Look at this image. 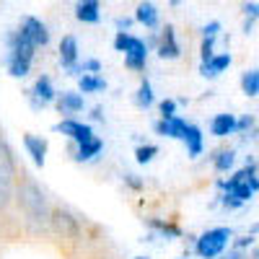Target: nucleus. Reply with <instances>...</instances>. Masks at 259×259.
<instances>
[{
    "mask_svg": "<svg viewBox=\"0 0 259 259\" xmlns=\"http://www.w3.org/2000/svg\"><path fill=\"white\" fill-rule=\"evenodd\" d=\"M16 202L18 210L24 212V218L34 226V228H50L52 226V207L45 197V192L39 189V184L26 174L24 168L18 171V179H16Z\"/></svg>",
    "mask_w": 259,
    "mask_h": 259,
    "instance_id": "1",
    "label": "nucleus"
},
{
    "mask_svg": "<svg viewBox=\"0 0 259 259\" xmlns=\"http://www.w3.org/2000/svg\"><path fill=\"white\" fill-rule=\"evenodd\" d=\"M231 241V228H212L207 233H202L197 244H194V251H197L202 259H215V256H221L223 249L228 246Z\"/></svg>",
    "mask_w": 259,
    "mask_h": 259,
    "instance_id": "2",
    "label": "nucleus"
},
{
    "mask_svg": "<svg viewBox=\"0 0 259 259\" xmlns=\"http://www.w3.org/2000/svg\"><path fill=\"white\" fill-rule=\"evenodd\" d=\"M52 228L62 236V239H70V241H75L80 236L78 221L73 218L70 212H65V210H52Z\"/></svg>",
    "mask_w": 259,
    "mask_h": 259,
    "instance_id": "3",
    "label": "nucleus"
},
{
    "mask_svg": "<svg viewBox=\"0 0 259 259\" xmlns=\"http://www.w3.org/2000/svg\"><path fill=\"white\" fill-rule=\"evenodd\" d=\"M16 179H18V166L13 158V150L6 143V138H0V182H8L16 187Z\"/></svg>",
    "mask_w": 259,
    "mask_h": 259,
    "instance_id": "4",
    "label": "nucleus"
},
{
    "mask_svg": "<svg viewBox=\"0 0 259 259\" xmlns=\"http://www.w3.org/2000/svg\"><path fill=\"white\" fill-rule=\"evenodd\" d=\"M55 130L62 133V135H68L73 143H85V140L96 138L91 124H83V122H75V119H62L60 124H55Z\"/></svg>",
    "mask_w": 259,
    "mask_h": 259,
    "instance_id": "5",
    "label": "nucleus"
},
{
    "mask_svg": "<svg viewBox=\"0 0 259 259\" xmlns=\"http://www.w3.org/2000/svg\"><path fill=\"white\" fill-rule=\"evenodd\" d=\"M50 101H57V94L52 89V80L47 75H39L34 89H31V104L36 106V109H41V106H47Z\"/></svg>",
    "mask_w": 259,
    "mask_h": 259,
    "instance_id": "6",
    "label": "nucleus"
},
{
    "mask_svg": "<svg viewBox=\"0 0 259 259\" xmlns=\"http://www.w3.org/2000/svg\"><path fill=\"white\" fill-rule=\"evenodd\" d=\"M145 60H148V45L143 39H133V45L124 52V65L133 70H145Z\"/></svg>",
    "mask_w": 259,
    "mask_h": 259,
    "instance_id": "7",
    "label": "nucleus"
},
{
    "mask_svg": "<svg viewBox=\"0 0 259 259\" xmlns=\"http://www.w3.org/2000/svg\"><path fill=\"white\" fill-rule=\"evenodd\" d=\"M158 55L163 60H177L182 55V47L177 41V34H174V26H166L161 31V41H158Z\"/></svg>",
    "mask_w": 259,
    "mask_h": 259,
    "instance_id": "8",
    "label": "nucleus"
},
{
    "mask_svg": "<svg viewBox=\"0 0 259 259\" xmlns=\"http://www.w3.org/2000/svg\"><path fill=\"white\" fill-rule=\"evenodd\" d=\"M60 65L65 70H73L78 65V41H75V36H62V41H60Z\"/></svg>",
    "mask_w": 259,
    "mask_h": 259,
    "instance_id": "9",
    "label": "nucleus"
},
{
    "mask_svg": "<svg viewBox=\"0 0 259 259\" xmlns=\"http://www.w3.org/2000/svg\"><path fill=\"white\" fill-rule=\"evenodd\" d=\"M184 127H187V122L177 114L174 117H161V122H156V133L163 135V138H179L182 140Z\"/></svg>",
    "mask_w": 259,
    "mask_h": 259,
    "instance_id": "10",
    "label": "nucleus"
},
{
    "mask_svg": "<svg viewBox=\"0 0 259 259\" xmlns=\"http://www.w3.org/2000/svg\"><path fill=\"white\" fill-rule=\"evenodd\" d=\"M99 0H78L75 3V18L80 21V24H99Z\"/></svg>",
    "mask_w": 259,
    "mask_h": 259,
    "instance_id": "11",
    "label": "nucleus"
},
{
    "mask_svg": "<svg viewBox=\"0 0 259 259\" xmlns=\"http://www.w3.org/2000/svg\"><path fill=\"white\" fill-rule=\"evenodd\" d=\"M21 26H24V29L29 31V36L36 41V47H47V45H50V31H47V26L41 24L39 18H34V16H26V18H24V24H21Z\"/></svg>",
    "mask_w": 259,
    "mask_h": 259,
    "instance_id": "12",
    "label": "nucleus"
},
{
    "mask_svg": "<svg viewBox=\"0 0 259 259\" xmlns=\"http://www.w3.org/2000/svg\"><path fill=\"white\" fill-rule=\"evenodd\" d=\"M182 140H184L187 153H189L192 158H197V156L202 153V133H200V127H197V124H189V122H187Z\"/></svg>",
    "mask_w": 259,
    "mask_h": 259,
    "instance_id": "13",
    "label": "nucleus"
},
{
    "mask_svg": "<svg viewBox=\"0 0 259 259\" xmlns=\"http://www.w3.org/2000/svg\"><path fill=\"white\" fill-rule=\"evenodd\" d=\"M24 145L29 150V156L34 158V163L45 166V161H47V140L36 138V135H24Z\"/></svg>",
    "mask_w": 259,
    "mask_h": 259,
    "instance_id": "14",
    "label": "nucleus"
},
{
    "mask_svg": "<svg viewBox=\"0 0 259 259\" xmlns=\"http://www.w3.org/2000/svg\"><path fill=\"white\" fill-rule=\"evenodd\" d=\"M83 109V96L80 94H75V91H65V94H60L57 96V112L60 114H75V112H80Z\"/></svg>",
    "mask_w": 259,
    "mask_h": 259,
    "instance_id": "15",
    "label": "nucleus"
},
{
    "mask_svg": "<svg viewBox=\"0 0 259 259\" xmlns=\"http://www.w3.org/2000/svg\"><path fill=\"white\" fill-rule=\"evenodd\" d=\"M228 65H231V55L223 52V55H215L212 60L202 62V65H200V73H202L205 78H215V75H221Z\"/></svg>",
    "mask_w": 259,
    "mask_h": 259,
    "instance_id": "16",
    "label": "nucleus"
},
{
    "mask_svg": "<svg viewBox=\"0 0 259 259\" xmlns=\"http://www.w3.org/2000/svg\"><path fill=\"white\" fill-rule=\"evenodd\" d=\"M236 117L233 114H218L212 122H210V133L215 138H226V135H233L236 133Z\"/></svg>",
    "mask_w": 259,
    "mask_h": 259,
    "instance_id": "17",
    "label": "nucleus"
},
{
    "mask_svg": "<svg viewBox=\"0 0 259 259\" xmlns=\"http://www.w3.org/2000/svg\"><path fill=\"white\" fill-rule=\"evenodd\" d=\"M135 21H140V24L148 26V29H156L158 26V8L153 3H148V0H143V3L138 6V11H135Z\"/></svg>",
    "mask_w": 259,
    "mask_h": 259,
    "instance_id": "18",
    "label": "nucleus"
},
{
    "mask_svg": "<svg viewBox=\"0 0 259 259\" xmlns=\"http://www.w3.org/2000/svg\"><path fill=\"white\" fill-rule=\"evenodd\" d=\"M101 148H104V143L99 140V138H91V140H85V143H75V161H91L94 156H99L101 153Z\"/></svg>",
    "mask_w": 259,
    "mask_h": 259,
    "instance_id": "19",
    "label": "nucleus"
},
{
    "mask_svg": "<svg viewBox=\"0 0 259 259\" xmlns=\"http://www.w3.org/2000/svg\"><path fill=\"white\" fill-rule=\"evenodd\" d=\"M78 89H80L83 94H96V91H104V89H106V80L99 78L96 73H83V75L78 78Z\"/></svg>",
    "mask_w": 259,
    "mask_h": 259,
    "instance_id": "20",
    "label": "nucleus"
},
{
    "mask_svg": "<svg viewBox=\"0 0 259 259\" xmlns=\"http://www.w3.org/2000/svg\"><path fill=\"white\" fill-rule=\"evenodd\" d=\"M29 68H31V60L18 57V55H11V57H8V70H11L13 78H24V75H29Z\"/></svg>",
    "mask_w": 259,
    "mask_h": 259,
    "instance_id": "21",
    "label": "nucleus"
},
{
    "mask_svg": "<svg viewBox=\"0 0 259 259\" xmlns=\"http://www.w3.org/2000/svg\"><path fill=\"white\" fill-rule=\"evenodd\" d=\"M233 161H236V153L233 150H218V153L212 156V163H215V171H231L233 168Z\"/></svg>",
    "mask_w": 259,
    "mask_h": 259,
    "instance_id": "22",
    "label": "nucleus"
},
{
    "mask_svg": "<svg viewBox=\"0 0 259 259\" xmlns=\"http://www.w3.org/2000/svg\"><path fill=\"white\" fill-rule=\"evenodd\" d=\"M241 91L246 96H256L259 94V70H249L241 78Z\"/></svg>",
    "mask_w": 259,
    "mask_h": 259,
    "instance_id": "23",
    "label": "nucleus"
},
{
    "mask_svg": "<svg viewBox=\"0 0 259 259\" xmlns=\"http://www.w3.org/2000/svg\"><path fill=\"white\" fill-rule=\"evenodd\" d=\"M148 226L156 228V231H161L163 236H168V239H182V231H179L174 223H163V221H158V218H148Z\"/></svg>",
    "mask_w": 259,
    "mask_h": 259,
    "instance_id": "24",
    "label": "nucleus"
},
{
    "mask_svg": "<svg viewBox=\"0 0 259 259\" xmlns=\"http://www.w3.org/2000/svg\"><path fill=\"white\" fill-rule=\"evenodd\" d=\"M13 200H16V187L8 182H0V212H8Z\"/></svg>",
    "mask_w": 259,
    "mask_h": 259,
    "instance_id": "25",
    "label": "nucleus"
},
{
    "mask_svg": "<svg viewBox=\"0 0 259 259\" xmlns=\"http://www.w3.org/2000/svg\"><path fill=\"white\" fill-rule=\"evenodd\" d=\"M135 101H138V106H140V109H148V106L153 104V89H150V83H148V80H143V83H140V89H138V96H135Z\"/></svg>",
    "mask_w": 259,
    "mask_h": 259,
    "instance_id": "26",
    "label": "nucleus"
},
{
    "mask_svg": "<svg viewBox=\"0 0 259 259\" xmlns=\"http://www.w3.org/2000/svg\"><path fill=\"white\" fill-rule=\"evenodd\" d=\"M244 11H246V21H244V31L249 34V31L254 29V21L259 18V3H246V6H244Z\"/></svg>",
    "mask_w": 259,
    "mask_h": 259,
    "instance_id": "27",
    "label": "nucleus"
},
{
    "mask_svg": "<svg viewBox=\"0 0 259 259\" xmlns=\"http://www.w3.org/2000/svg\"><path fill=\"white\" fill-rule=\"evenodd\" d=\"M156 153H158L156 145H140V148L135 150V158H138V163H150Z\"/></svg>",
    "mask_w": 259,
    "mask_h": 259,
    "instance_id": "28",
    "label": "nucleus"
},
{
    "mask_svg": "<svg viewBox=\"0 0 259 259\" xmlns=\"http://www.w3.org/2000/svg\"><path fill=\"white\" fill-rule=\"evenodd\" d=\"M133 34H127V31H117V36H114V50L117 52H127V47L133 45Z\"/></svg>",
    "mask_w": 259,
    "mask_h": 259,
    "instance_id": "29",
    "label": "nucleus"
},
{
    "mask_svg": "<svg viewBox=\"0 0 259 259\" xmlns=\"http://www.w3.org/2000/svg\"><path fill=\"white\" fill-rule=\"evenodd\" d=\"M200 55H202V62H207V60H212L215 57V36H205L202 39V50H200Z\"/></svg>",
    "mask_w": 259,
    "mask_h": 259,
    "instance_id": "30",
    "label": "nucleus"
},
{
    "mask_svg": "<svg viewBox=\"0 0 259 259\" xmlns=\"http://www.w3.org/2000/svg\"><path fill=\"white\" fill-rule=\"evenodd\" d=\"M177 112V101L174 99H163L161 101V117H174Z\"/></svg>",
    "mask_w": 259,
    "mask_h": 259,
    "instance_id": "31",
    "label": "nucleus"
},
{
    "mask_svg": "<svg viewBox=\"0 0 259 259\" xmlns=\"http://www.w3.org/2000/svg\"><path fill=\"white\" fill-rule=\"evenodd\" d=\"M218 259H249V254H246L244 249H236V246H233L228 254H221Z\"/></svg>",
    "mask_w": 259,
    "mask_h": 259,
    "instance_id": "32",
    "label": "nucleus"
},
{
    "mask_svg": "<svg viewBox=\"0 0 259 259\" xmlns=\"http://www.w3.org/2000/svg\"><path fill=\"white\" fill-rule=\"evenodd\" d=\"M99 70H101L99 60H85L83 62V73H99Z\"/></svg>",
    "mask_w": 259,
    "mask_h": 259,
    "instance_id": "33",
    "label": "nucleus"
},
{
    "mask_svg": "<svg viewBox=\"0 0 259 259\" xmlns=\"http://www.w3.org/2000/svg\"><path fill=\"white\" fill-rule=\"evenodd\" d=\"M218 31H221V24H218V21H210V24L202 29L205 36H207V34H210V36H218Z\"/></svg>",
    "mask_w": 259,
    "mask_h": 259,
    "instance_id": "34",
    "label": "nucleus"
},
{
    "mask_svg": "<svg viewBox=\"0 0 259 259\" xmlns=\"http://www.w3.org/2000/svg\"><path fill=\"white\" fill-rule=\"evenodd\" d=\"M223 205L233 210V207H241L244 202H241V200H236V197H233V194H223Z\"/></svg>",
    "mask_w": 259,
    "mask_h": 259,
    "instance_id": "35",
    "label": "nucleus"
},
{
    "mask_svg": "<svg viewBox=\"0 0 259 259\" xmlns=\"http://www.w3.org/2000/svg\"><path fill=\"white\" fill-rule=\"evenodd\" d=\"M124 182H127L130 187H133V189H143V182H140L135 174H124Z\"/></svg>",
    "mask_w": 259,
    "mask_h": 259,
    "instance_id": "36",
    "label": "nucleus"
},
{
    "mask_svg": "<svg viewBox=\"0 0 259 259\" xmlns=\"http://www.w3.org/2000/svg\"><path fill=\"white\" fill-rule=\"evenodd\" d=\"M254 124V119L251 117H244V119H239V124H236V133H244V130H249Z\"/></svg>",
    "mask_w": 259,
    "mask_h": 259,
    "instance_id": "37",
    "label": "nucleus"
},
{
    "mask_svg": "<svg viewBox=\"0 0 259 259\" xmlns=\"http://www.w3.org/2000/svg\"><path fill=\"white\" fill-rule=\"evenodd\" d=\"M251 244H254V239H251V236H241V239L236 241L233 246H236V249H246V246H251Z\"/></svg>",
    "mask_w": 259,
    "mask_h": 259,
    "instance_id": "38",
    "label": "nucleus"
},
{
    "mask_svg": "<svg viewBox=\"0 0 259 259\" xmlns=\"http://www.w3.org/2000/svg\"><path fill=\"white\" fill-rule=\"evenodd\" d=\"M133 26V18H117V31H127Z\"/></svg>",
    "mask_w": 259,
    "mask_h": 259,
    "instance_id": "39",
    "label": "nucleus"
},
{
    "mask_svg": "<svg viewBox=\"0 0 259 259\" xmlns=\"http://www.w3.org/2000/svg\"><path fill=\"white\" fill-rule=\"evenodd\" d=\"M94 119H104V114H101V109H99V106L94 109Z\"/></svg>",
    "mask_w": 259,
    "mask_h": 259,
    "instance_id": "40",
    "label": "nucleus"
},
{
    "mask_svg": "<svg viewBox=\"0 0 259 259\" xmlns=\"http://www.w3.org/2000/svg\"><path fill=\"white\" fill-rule=\"evenodd\" d=\"M251 259H259V249H256V251H254V254H251Z\"/></svg>",
    "mask_w": 259,
    "mask_h": 259,
    "instance_id": "41",
    "label": "nucleus"
},
{
    "mask_svg": "<svg viewBox=\"0 0 259 259\" xmlns=\"http://www.w3.org/2000/svg\"><path fill=\"white\" fill-rule=\"evenodd\" d=\"M135 259H148V256H135Z\"/></svg>",
    "mask_w": 259,
    "mask_h": 259,
    "instance_id": "42",
    "label": "nucleus"
}]
</instances>
